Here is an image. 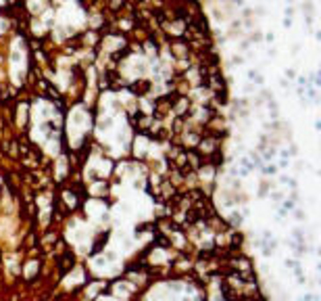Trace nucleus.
<instances>
[{
  "label": "nucleus",
  "instance_id": "obj_3",
  "mask_svg": "<svg viewBox=\"0 0 321 301\" xmlns=\"http://www.w3.org/2000/svg\"><path fill=\"white\" fill-rule=\"evenodd\" d=\"M263 174H275V165H263Z\"/></svg>",
  "mask_w": 321,
  "mask_h": 301
},
{
  "label": "nucleus",
  "instance_id": "obj_2",
  "mask_svg": "<svg viewBox=\"0 0 321 301\" xmlns=\"http://www.w3.org/2000/svg\"><path fill=\"white\" fill-rule=\"evenodd\" d=\"M240 222H242V218H240V213H231V224H233V226H236V224L240 226Z\"/></svg>",
  "mask_w": 321,
  "mask_h": 301
},
{
  "label": "nucleus",
  "instance_id": "obj_4",
  "mask_svg": "<svg viewBox=\"0 0 321 301\" xmlns=\"http://www.w3.org/2000/svg\"><path fill=\"white\" fill-rule=\"evenodd\" d=\"M288 2H292V0H288Z\"/></svg>",
  "mask_w": 321,
  "mask_h": 301
},
{
  "label": "nucleus",
  "instance_id": "obj_1",
  "mask_svg": "<svg viewBox=\"0 0 321 301\" xmlns=\"http://www.w3.org/2000/svg\"><path fill=\"white\" fill-rule=\"evenodd\" d=\"M71 266H73V255H71V253H67V255L63 257V262H61V272L65 274Z\"/></svg>",
  "mask_w": 321,
  "mask_h": 301
}]
</instances>
